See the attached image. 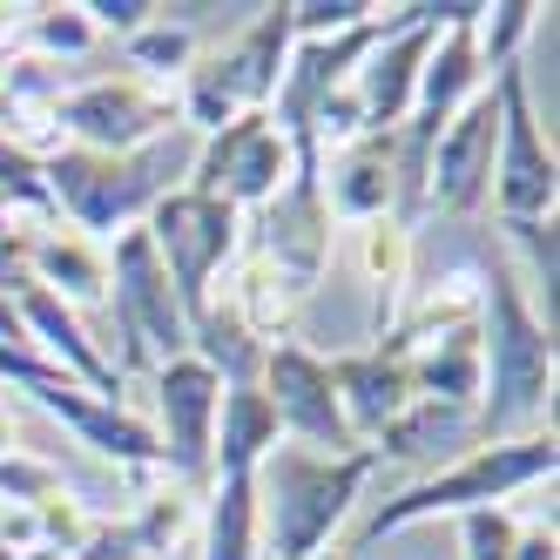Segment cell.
<instances>
[{
	"instance_id": "6da1fadb",
	"label": "cell",
	"mask_w": 560,
	"mask_h": 560,
	"mask_svg": "<svg viewBox=\"0 0 560 560\" xmlns=\"http://www.w3.org/2000/svg\"><path fill=\"white\" fill-rule=\"evenodd\" d=\"M547 406H553V331L527 311L513 264L500 257L479 270V406H472L479 446L540 432Z\"/></svg>"
},
{
	"instance_id": "7a4b0ae2",
	"label": "cell",
	"mask_w": 560,
	"mask_h": 560,
	"mask_svg": "<svg viewBox=\"0 0 560 560\" xmlns=\"http://www.w3.org/2000/svg\"><path fill=\"white\" fill-rule=\"evenodd\" d=\"M189 163H196V136L170 129V136H155L149 149H129V155L55 149L42 163V183H48L55 217H68V230H82L89 244L108 250L115 236L136 230L170 189L189 183Z\"/></svg>"
},
{
	"instance_id": "3957f363",
	"label": "cell",
	"mask_w": 560,
	"mask_h": 560,
	"mask_svg": "<svg viewBox=\"0 0 560 560\" xmlns=\"http://www.w3.org/2000/svg\"><path fill=\"white\" fill-rule=\"evenodd\" d=\"M372 472H378L372 446L325 459V453H304V446H291V439H277V446L257 459V472H250L264 553L270 560H311V553H325Z\"/></svg>"
},
{
	"instance_id": "277c9868",
	"label": "cell",
	"mask_w": 560,
	"mask_h": 560,
	"mask_svg": "<svg viewBox=\"0 0 560 560\" xmlns=\"http://www.w3.org/2000/svg\"><path fill=\"white\" fill-rule=\"evenodd\" d=\"M553 472H560L553 425H540V432H527V439H506V446H472L459 466H432L425 479H412L406 493L378 500V506H372V520L358 527V547H351V553L378 547L385 534L412 527V520L472 513V506H500V500H513V493L540 487V479H553Z\"/></svg>"
},
{
	"instance_id": "5b68a950",
	"label": "cell",
	"mask_w": 560,
	"mask_h": 560,
	"mask_svg": "<svg viewBox=\"0 0 560 560\" xmlns=\"http://www.w3.org/2000/svg\"><path fill=\"white\" fill-rule=\"evenodd\" d=\"M284 61H291V0H277V8H257V21L236 34L230 48L196 61L176 82L183 129L203 142V136L230 129L236 115H264L277 82H284Z\"/></svg>"
},
{
	"instance_id": "8992f818",
	"label": "cell",
	"mask_w": 560,
	"mask_h": 560,
	"mask_svg": "<svg viewBox=\"0 0 560 560\" xmlns=\"http://www.w3.org/2000/svg\"><path fill=\"white\" fill-rule=\"evenodd\" d=\"M149 244H155V264H163L183 317L196 325V317L210 311V298H217V277L236 264V250H244V217L230 203H217V196L170 189L163 203L149 210Z\"/></svg>"
},
{
	"instance_id": "52a82bcc",
	"label": "cell",
	"mask_w": 560,
	"mask_h": 560,
	"mask_svg": "<svg viewBox=\"0 0 560 560\" xmlns=\"http://www.w3.org/2000/svg\"><path fill=\"white\" fill-rule=\"evenodd\" d=\"M108 311H115V338H122V365L115 372H155L170 358L189 351V317L170 291L163 264H155V244L149 230H122L108 250Z\"/></svg>"
},
{
	"instance_id": "ba28073f",
	"label": "cell",
	"mask_w": 560,
	"mask_h": 560,
	"mask_svg": "<svg viewBox=\"0 0 560 560\" xmlns=\"http://www.w3.org/2000/svg\"><path fill=\"white\" fill-rule=\"evenodd\" d=\"M493 102H500V149H493L487 210H493V223H547L560 203V163H553V142L540 136L527 68L520 61L493 74Z\"/></svg>"
},
{
	"instance_id": "9c48e42d",
	"label": "cell",
	"mask_w": 560,
	"mask_h": 560,
	"mask_svg": "<svg viewBox=\"0 0 560 560\" xmlns=\"http://www.w3.org/2000/svg\"><path fill=\"white\" fill-rule=\"evenodd\" d=\"M48 115H55V129H61L68 149H95V155H129V149H149L155 136L183 129L176 89H155V82H142V74L61 89Z\"/></svg>"
},
{
	"instance_id": "30bf717a",
	"label": "cell",
	"mask_w": 560,
	"mask_h": 560,
	"mask_svg": "<svg viewBox=\"0 0 560 560\" xmlns=\"http://www.w3.org/2000/svg\"><path fill=\"white\" fill-rule=\"evenodd\" d=\"M291 176H298V155H291L284 129H277L270 108H264V115H236L230 129H217V136L196 142V163H189V183L183 189L217 196V203H230L236 217H250Z\"/></svg>"
},
{
	"instance_id": "8fae6325",
	"label": "cell",
	"mask_w": 560,
	"mask_h": 560,
	"mask_svg": "<svg viewBox=\"0 0 560 560\" xmlns=\"http://www.w3.org/2000/svg\"><path fill=\"white\" fill-rule=\"evenodd\" d=\"M257 392L270 398V419H277V439H291V446L304 453H358V439L338 412V392H331V372H325V358H317L311 345L284 338V345H270L264 351V372H257Z\"/></svg>"
},
{
	"instance_id": "7c38bea8",
	"label": "cell",
	"mask_w": 560,
	"mask_h": 560,
	"mask_svg": "<svg viewBox=\"0 0 560 560\" xmlns=\"http://www.w3.org/2000/svg\"><path fill=\"white\" fill-rule=\"evenodd\" d=\"M155 385V446H163V472H176L183 493H210V439H217V406H223V378L196 358H170L149 372Z\"/></svg>"
},
{
	"instance_id": "4fadbf2b",
	"label": "cell",
	"mask_w": 560,
	"mask_h": 560,
	"mask_svg": "<svg viewBox=\"0 0 560 560\" xmlns=\"http://www.w3.org/2000/svg\"><path fill=\"white\" fill-rule=\"evenodd\" d=\"M244 250H257L298 298L317 291V277L331 264V210L317 176H291L264 210L244 217Z\"/></svg>"
},
{
	"instance_id": "5bb4252c",
	"label": "cell",
	"mask_w": 560,
	"mask_h": 560,
	"mask_svg": "<svg viewBox=\"0 0 560 560\" xmlns=\"http://www.w3.org/2000/svg\"><path fill=\"white\" fill-rule=\"evenodd\" d=\"M493 149H500V102L493 82L479 89L432 142V170H425V217H479L493 196Z\"/></svg>"
},
{
	"instance_id": "9a60e30c",
	"label": "cell",
	"mask_w": 560,
	"mask_h": 560,
	"mask_svg": "<svg viewBox=\"0 0 560 560\" xmlns=\"http://www.w3.org/2000/svg\"><path fill=\"white\" fill-rule=\"evenodd\" d=\"M432 42H439L432 0H425V8H392V34L351 74V95H358V115H365V136H392L412 115L419 68H425Z\"/></svg>"
},
{
	"instance_id": "2e32d148",
	"label": "cell",
	"mask_w": 560,
	"mask_h": 560,
	"mask_svg": "<svg viewBox=\"0 0 560 560\" xmlns=\"http://www.w3.org/2000/svg\"><path fill=\"white\" fill-rule=\"evenodd\" d=\"M325 372H331L338 412H345L358 446H378V432L412 406V372H406V338H398V331H385L372 351L325 358Z\"/></svg>"
},
{
	"instance_id": "e0dca14e",
	"label": "cell",
	"mask_w": 560,
	"mask_h": 560,
	"mask_svg": "<svg viewBox=\"0 0 560 560\" xmlns=\"http://www.w3.org/2000/svg\"><path fill=\"white\" fill-rule=\"evenodd\" d=\"M27 270H34V284L55 291L68 311L108 304V250L89 244V236L68 230V223H34L27 230Z\"/></svg>"
},
{
	"instance_id": "ac0fdd59",
	"label": "cell",
	"mask_w": 560,
	"mask_h": 560,
	"mask_svg": "<svg viewBox=\"0 0 560 560\" xmlns=\"http://www.w3.org/2000/svg\"><path fill=\"white\" fill-rule=\"evenodd\" d=\"M317 189H325L331 223H378L392 217V136H365L338 155L317 163Z\"/></svg>"
},
{
	"instance_id": "d6986e66",
	"label": "cell",
	"mask_w": 560,
	"mask_h": 560,
	"mask_svg": "<svg viewBox=\"0 0 560 560\" xmlns=\"http://www.w3.org/2000/svg\"><path fill=\"white\" fill-rule=\"evenodd\" d=\"M406 372H412V398H439V406H466L472 412L479 406V317L406 338Z\"/></svg>"
},
{
	"instance_id": "ffe728a7",
	"label": "cell",
	"mask_w": 560,
	"mask_h": 560,
	"mask_svg": "<svg viewBox=\"0 0 560 560\" xmlns=\"http://www.w3.org/2000/svg\"><path fill=\"white\" fill-rule=\"evenodd\" d=\"M412 257H419V230L392 223V217L358 223V270L372 284V338H385L398 325V304L412 291Z\"/></svg>"
},
{
	"instance_id": "44dd1931",
	"label": "cell",
	"mask_w": 560,
	"mask_h": 560,
	"mask_svg": "<svg viewBox=\"0 0 560 560\" xmlns=\"http://www.w3.org/2000/svg\"><path fill=\"white\" fill-rule=\"evenodd\" d=\"M479 27V21H472ZM472 27H439V42L419 68V95H412V115H432V122H453V115L487 89V68H479V48H472Z\"/></svg>"
},
{
	"instance_id": "7402d4cb",
	"label": "cell",
	"mask_w": 560,
	"mask_h": 560,
	"mask_svg": "<svg viewBox=\"0 0 560 560\" xmlns=\"http://www.w3.org/2000/svg\"><path fill=\"white\" fill-rule=\"evenodd\" d=\"M277 446V419H270V398L257 385H223V406H217V439H210V479H236V472H257V459Z\"/></svg>"
},
{
	"instance_id": "603a6c76",
	"label": "cell",
	"mask_w": 560,
	"mask_h": 560,
	"mask_svg": "<svg viewBox=\"0 0 560 560\" xmlns=\"http://www.w3.org/2000/svg\"><path fill=\"white\" fill-rule=\"evenodd\" d=\"M466 439H479L466 406H439V398H412V406H406V412H398V419L378 432V446H372V453H378V466H385V459L425 466V459H439V453L466 446Z\"/></svg>"
},
{
	"instance_id": "cb8c5ba5",
	"label": "cell",
	"mask_w": 560,
	"mask_h": 560,
	"mask_svg": "<svg viewBox=\"0 0 560 560\" xmlns=\"http://www.w3.org/2000/svg\"><path fill=\"white\" fill-rule=\"evenodd\" d=\"M257 487L250 472L210 479V506H203V560H257Z\"/></svg>"
},
{
	"instance_id": "d4e9b609",
	"label": "cell",
	"mask_w": 560,
	"mask_h": 560,
	"mask_svg": "<svg viewBox=\"0 0 560 560\" xmlns=\"http://www.w3.org/2000/svg\"><path fill=\"white\" fill-rule=\"evenodd\" d=\"M500 236H506V250L520 257V270H513L520 298H527V311L553 331V284H560V236H553V217H547V223H500Z\"/></svg>"
},
{
	"instance_id": "484cf974",
	"label": "cell",
	"mask_w": 560,
	"mask_h": 560,
	"mask_svg": "<svg viewBox=\"0 0 560 560\" xmlns=\"http://www.w3.org/2000/svg\"><path fill=\"white\" fill-rule=\"evenodd\" d=\"M102 34L89 27L82 8H27L21 14V34H14V55H34V61H74L89 55Z\"/></svg>"
},
{
	"instance_id": "4316f807",
	"label": "cell",
	"mask_w": 560,
	"mask_h": 560,
	"mask_svg": "<svg viewBox=\"0 0 560 560\" xmlns=\"http://www.w3.org/2000/svg\"><path fill=\"white\" fill-rule=\"evenodd\" d=\"M122 48H129V68L142 74V82H155V89L183 82V74L196 68V34L183 21H163V14H155L149 27H136Z\"/></svg>"
},
{
	"instance_id": "83f0119b",
	"label": "cell",
	"mask_w": 560,
	"mask_h": 560,
	"mask_svg": "<svg viewBox=\"0 0 560 560\" xmlns=\"http://www.w3.org/2000/svg\"><path fill=\"white\" fill-rule=\"evenodd\" d=\"M534 21H540V8L534 0H500V8H487L479 14V27H472V48H479V68H513L520 61V42L534 34Z\"/></svg>"
},
{
	"instance_id": "f1b7e54d",
	"label": "cell",
	"mask_w": 560,
	"mask_h": 560,
	"mask_svg": "<svg viewBox=\"0 0 560 560\" xmlns=\"http://www.w3.org/2000/svg\"><path fill=\"white\" fill-rule=\"evenodd\" d=\"M372 14H378L372 0H291V42H331Z\"/></svg>"
},
{
	"instance_id": "f546056e",
	"label": "cell",
	"mask_w": 560,
	"mask_h": 560,
	"mask_svg": "<svg viewBox=\"0 0 560 560\" xmlns=\"http://www.w3.org/2000/svg\"><path fill=\"white\" fill-rule=\"evenodd\" d=\"M513 540H520V527H513L506 506H472V513H459V547H466V560H513Z\"/></svg>"
},
{
	"instance_id": "4dcf8cb0",
	"label": "cell",
	"mask_w": 560,
	"mask_h": 560,
	"mask_svg": "<svg viewBox=\"0 0 560 560\" xmlns=\"http://www.w3.org/2000/svg\"><path fill=\"white\" fill-rule=\"evenodd\" d=\"M55 493H61V472L48 459H27V453L0 459V500H8V506H42Z\"/></svg>"
},
{
	"instance_id": "1f68e13d",
	"label": "cell",
	"mask_w": 560,
	"mask_h": 560,
	"mask_svg": "<svg viewBox=\"0 0 560 560\" xmlns=\"http://www.w3.org/2000/svg\"><path fill=\"white\" fill-rule=\"evenodd\" d=\"M82 14H89V27H95V34H122V42H129L136 27H149V21H155L149 0H82Z\"/></svg>"
},
{
	"instance_id": "d6a6232c",
	"label": "cell",
	"mask_w": 560,
	"mask_h": 560,
	"mask_svg": "<svg viewBox=\"0 0 560 560\" xmlns=\"http://www.w3.org/2000/svg\"><path fill=\"white\" fill-rule=\"evenodd\" d=\"M513 560H560V547H553V527H527L513 540Z\"/></svg>"
},
{
	"instance_id": "836d02e7",
	"label": "cell",
	"mask_w": 560,
	"mask_h": 560,
	"mask_svg": "<svg viewBox=\"0 0 560 560\" xmlns=\"http://www.w3.org/2000/svg\"><path fill=\"white\" fill-rule=\"evenodd\" d=\"M21 446H14V412L8 406H0V459H14Z\"/></svg>"
},
{
	"instance_id": "e575fe53",
	"label": "cell",
	"mask_w": 560,
	"mask_h": 560,
	"mask_svg": "<svg viewBox=\"0 0 560 560\" xmlns=\"http://www.w3.org/2000/svg\"><path fill=\"white\" fill-rule=\"evenodd\" d=\"M311 560H351V553H331V547H325V553H311Z\"/></svg>"
},
{
	"instance_id": "d590c367",
	"label": "cell",
	"mask_w": 560,
	"mask_h": 560,
	"mask_svg": "<svg viewBox=\"0 0 560 560\" xmlns=\"http://www.w3.org/2000/svg\"><path fill=\"white\" fill-rule=\"evenodd\" d=\"M0 560H14V553H8V547H0Z\"/></svg>"
}]
</instances>
